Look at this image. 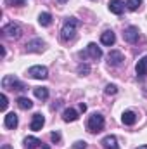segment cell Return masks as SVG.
<instances>
[{
	"instance_id": "31",
	"label": "cell",
	"mask_w": 147,
	"mask_h": 149,
	"mask_svg": "<svg viewBox=\"0 0 147 149\" xmlns=\"http://www.w3.org/2000/svg\"><path fill=\"white\" fill-rule=\"evenodd\" d=\"M55 2H59V3H66L68 0H55Z\"/></svg>"
},
{
	"instance_id": "8",
	"label": "cell",
	"mask_w": 147,
	"mask_h": 149,
	"mask_svg": "<svg viewBox=\"0 0 147 149\" xmlns=\"http://www.w3.org/2000/svg\"><path fill=\"white\" fill-rule=\"evenodd\" d=\"M123 61H125V57H123V54H121L119 50H111L109 54H107V63H109V66H121Z\"/></svg>"
},
{
	"instance_id": "1",
	"label": "cell",
	"mask_w": 147,
	"mask_h": 149,
	"mask_svg": "<svg viewBox=\"0 0 147 149\" xmlns=\"http://www.w3.org/2000/svg\"><path fill=\"white\" fill-rule=\"evenodd\" d=\"M80 26V21L76 17H68L64 23H62V28H61V38L64 42H69L73 40L76 35V28Z\"/></svg>"
},
{
	"instance_id": "11",
	"label": "cell",
	"mask_w": 147,
	"mask_h": 149,
	"mask_svg": "<svg viewBox=\"0 0 147 149\" xmlns=\"http://www.w3.org/2000/svg\"><path fill=\"white\" fill-rule=\"evenodd\" d=\"M43 125H45V118H43V114H40V113L33 114V120H31L30 128H31V130H35V132H38V130H42V127H43Z\"/></svg>"
},
{
	"instance_id": "30",
	"label": "cell",
	"mask_w": 147,
	"mask_h": 149,
	"mask_svg": "<svg viewBox=\"0 0 147 149\" xmlns=\"http://www.w3.org/2000/svg\"><path fill=\"white\" fill-rule=\"evenodd\" d=\"M80 111H87V106H85V104H83V102H81V104H80Z\"/></svg>"
},
{
	"instance_id": "13",
	"label": "cell",
	"mask_w": 147,
	"mask_h": 149,
	"mask_svg": "<svg viewBox=\"0 0 147 149\" xmlns=\"http://www.w3.org/2000/svg\"><path fill=\"white\" fill-rule=\"evenodd\" d=\"M3 125H5L7 128L14 130V128L17 127V114H16V113H7L5 118H3Z\"/></svg>"
},
{
	"instance_id": "17",
	"label": "cell",
	"mask_w": 147,
	"mask_h": 149,
	"mask_svg": "<svg viewBox=\"0 0 147 149\" xmlns=\"http://www.w3.org/2000/svg\"><path fill=\"white\" fill-rule=\"evenodd\" d=\"M121 121L125 123V125H135V121H137V114L133 111H125L121 114Z\"/></svg>"
},
{
	"instance_id": "20",
	"label": "cell",
	"mask_w": 147,
	"mask_h": 149,
	"mask_svg": "<svg viewBox=\"0 0 147 149\" xmlns=\"http://www.w3.org/2000/svg\"><path fill=\"white\" fill-rule=\"evenodd\" d=\"M62 118H64V121H76L78 120V113L74 111L73 108H68L62 113Z\"/></svg>"
},
{
	"instance_id": "5",
	"label": "cell",
	"mask_w": 147,
	"mask_h": 149,
	"mask_svg": "<svg viewBox=\"0 0 147 149\" xmlns=\"http://www.w3.org/2000/svg\"><path fill=\"white\" fill-rule=\"evenodd\" d=\"M2 33L9 38H19L21 37V26L16 24V23H9L2 28Z\"/></svg>"
},
{
	"instance_id": "21",
	"label": "cell",
	"mask_w": 147,
	"mask_h": 149,
	"mask_svg": "<svg viewBox=\"0 0 147 149\" xmlns=\"http://www.w3.org/2000/svg\"><path fill=\"white\" fill-rule=\"evenodd\" d=\"M17 106L26 111V109H31V108H33V102H31L28 97H19V99H17Z\"/></svg>"
},
{
	"instance_id": "34",
	"label": "cell",
	"mask_w": 147,
	"mask_h": 149,
	"mask_svg": "<svg viewBox=\"0 0 147 149\" xmlns=\"http://www.w3.org/2000/svg\"><path fill=\"white\" fill-rule=\"evenodd\" d=\"M42 149H50V148H49V146H43V148H42Z\"/></svg>"
},
{
	"instance_id": "3",
	"label": "cell",
	"mask_w": 147,
	"mask_h": 149,
	"mask_svg": "<svg viewBox=\"0 0 147 149\" xmlns=\"http://www.w3.org/2000/svg\"><path fill=\"white\" fill-rule=\"evenodd\" d=\"M87 128H88V132H92V134L101 132V130L104 128V116L99 114V113H94V114L88 118V121H87Z\"/></svg>"
},
{
	"instance_id": "22",
	"label": "cell",
	"mask_w": 147,
	"mask_h": 149,
	"mask_svg": "<svg viewBox=\"0 0 147 149\" xmlns=\"http://www.w3.org/2000/svg\"><path fill=\"white\" fill-rule=\"evenodd\" d=\"M140 5H142V0H126V7L130 10H137Z\"/></svg>"
},
{
	"instance_id": "16",
	"label": "cell",
	"mask_w": 147,
	"mask_h": 149,
	"mask_svg": "<svg viewBox=\"0 0 147 149\" xmlns=\"http://www.w3.org/2000/svg\"><path fill=\"white\" fill-rule=\"evenodd\" d=\"M23 146L28 149H37L42 146V141L40 139H37V137H26L24 141H23Z\"/></svg>"
},
{
	"instance_id": "27",
	"label": "cell",
	"mask_w": 147,
	"mask_h": 149,
	"mask_svg": "<svg viewBox=\"0 0 147 149\" xmlns=\"http://www.w3.org/2000/svg\"><path fill=\"white\" fill-rule=\"evenodd\" d=\"M50 141L55 142V144L61 142V134H59V132H52V134H50Z\"/></svg>"
},
{
	"instance_id": "14",
	"label": "cell",
	"mask_w": 147,
	"mask_h": 149,
	"mask_svg": "<svg viewBox=\"0 0 147 149\" xmlns=\"http://www.w3.org/2000/svg\"><path fill=\"white\" fill-rule=\"evenodd\" d=\"M101 42H102V45H114V42H116V35H114V31H111V30H106L102 35H101Z\"/></svg>"
},
{
	"instance_id": "25",
	"label": "cell",
	"mask_w": 147,
	"mask_h": 149,
	"mask_svg": "<svg viewBox=\"0 0 147 149\" xmlns=\"http://www.w3.org/2000/svg\"><path fill=\"white\" fill-rule=\"evenodd\" d=\"M26 2H28V0H7V5H12V7H14V5H16V7H23Z\"/></svg>"
},
{
	"instance_id": "29",
	"label": "cell",
	"mask_w": 147,
	"mask_h": 149,
	"mask_svg": "<svg viewBox=\"0 0 147 149\" xmlns=\"http://www.w3.org/2000/svg\"><path fill=\"white\" fill-rule=\"evenodd\" d=\"M0 54H2V57H5V47L3 45H0Z\"/></svg>"
},
{
	"instance_id": "24",
	"label": "cell",
	"mask_w": 147,
	"mask_h": 149,
	"mask_svg": "<svg viewBox=\"0 0 147 149\" xmlns=\"http://www.w3.org/2000/svg\"><path fill=\"white\" fill-rule=\"evenodd\" d=\"M78 73L81 74V76L88 74L90 73V66H88V64H80V66H78Z\"/></svg>"
},
{
	"instance_id": "23",
	"label": "cell",
	"mask_w": 147,
	"mask_h": 149,
	"mask_svg": "<svg viewBox=\"0 0 147 149\" xmlns=\"http://www.w3.org/2000/svg\"><path fill=\"white\" fill-rule=\"evenodd\" d=\"M104 92H106V95H114V94L118 92V87H116L114 83H109V85H106Z\"/></svg>"
},
{
	"instance_id": "33",
	"label": "cell",
	"mask_w": 147,
	"mask_h": 149,
	"mask_svg": "<svg viewBox=\"0 0 147 149\" xmlns=\"http://www.w3.org/2000/svg\"><path fill=\"white\" fill-rule=\"evenodd\" d=\"M2 149H10V148H9V146H3V148H2Z\"/></svg>"
},
{
	"instance_id": "32",
	"label": "cell",
	"mask_w": 147,
	"mask_h": 149,
	"mask_svg": "<svg viewBox=\"0 0 147 149\" xmlns=\"http://www.w3.org/2000/svg\"><path fill=\"white\" fill-rule=\"evenodd\" d=\"M137 149H147V146H140V148H137Z\"/></svg>"
},
{
	"instance_id": "7",
	"label": "cell",
	"mask_w": 147,
	"mask_h": 149,
	"mask_svg": "<svg viewBox=\"0 0 147 149\" xmlns=\"http://www.w3.org/2000/svg\"><path fill=\"white\" fill-rule=\"evenodd\" d=\"M123 37H125V40H126L128 43H137V42H139V38H140L139 28H137V26H128V28L125 30Z\"/></svg>"
},
{
	"instance_id": "9",
	"label": "cell",
	"mask_w": 147,
	"mask_h": 149,
	"mask_svg": "<svg viewBox=\"0 0 147 149\" xmlns=\"http://www.w3.org/2000/svg\"><path fill=\"white\" fill-rule=\"evenodd\" d=\"M107 7H109V10L112 14L119 16V14H123V10H125V2H123V0H111L109 3H107Z\"/></svg>"
},
{
	"instance_id": "28",
	"label": "cell",
	"mask_w": 147,
	"mask_h": 149,
	"mask_svg": "<svg viewBox=\"0 0 147 149\" xmlns=\"http://www.w3.org/2000/svg\"><path fill=\"white\" fill-rule=\"evenodd\" d=\"M7 104H9V99H7V95H5V94H2V111H5V109H7Z\"/></svg>"
},
{
	"instance_id": "4",
	"label": "cell",
	"mask_w": 147,
	"mask_h": 149,
	"mask_svg": "<svg viewBox=\"0 0 147 149\" xmlns=\"http://www.w3.org/2000/svg\"><path fill=\"white\" fill-rule=\"evenodd\" d=\"M80 57L85 59V57H92V59H101L102 57V49L97 45V43H88L87 45V50L85 52H80Z\"/></svg>"
},
{
	"instance_id": "18",
	"label": "cell",
	"mask_w": 147,
	"mask_h": 149,
	"mask_svg": "<svg viewBox=\"0 0 147 149\" xmlns=\"http://www.w3.org/2000/svg\"><path fill=\"white\" fill-rule=\"evenodd\" d=\"M33 94H35V97L40 99V101L49 99V88H45V87H35L33 88Z\"/></svg>"
},
{
	"instance_id": "19",
	"label": "cell",
	"mask_w": 147,
	"mask_h": 149,
	"mask_svg": "<svg viewBox=\"0 0 147 149\" xmlns=\"http://www.w3.org/2000/svg\"><path fill=\"white\" fill-rule=\"evenodd\" d=\"M38 23H40L42 26H50V24H52V14H50V12H42V14L38 16Z\"/></svg>"
},
{
	"instance_id": "12",
	"label": "cell",
	"mask_w": 147,
	"mask_h": 149,
	"mask_svg": "<svg viewBox=\"0 0 147 149\" xmlns=\"http://www.w3.org/2000/svg\"><path fill=\"white\" fill-rule=\"evenodd\" d=\"M135 71H137V76L139 78H144L147 74V56H144L142 59H139V63L135 66Z\"/></svg>"
},
{
	"instance_id": "2",
	"label": "cell",
	"mask_w": 147,
	"mask_h": 149,
	"mask_svg": "<svg viewBox=\"0 0 147 149\" xmlns=\"http://www.w3.org/2000/svg\"><path fill=\"white\" fill-rule=\"evenodd\" d=\"M2 88H5V90H24L26 87L14 74H7V76L2 78Z\"/></svg>"
},
{
	"instance_id": "26",
	"label": "cell",
	"mask_w": 147,
	"mask_h": 149,
	"mask_svg": "<svg viewBox=\"0 0 147 149\" xmlns=\"http://www.w3.org/2000/svg\"><path fill=\"white\" fill-rule=\"evenodd\" d=\"M87 146H88V144H87L85 141H76L73 146H71V149H87Z\"/></svg>"
},
{
	"instance_id": "6",
	"label": "cell",
	"mask_w": 147,
	"mask_h": 149,
	"mask_svg": "<svg viewBox=\"0 0 147 149\" xmlns=\"http://www.w3.org/2000/svg\"><path fill=\"white\" fill-rule=\"evenodd\" d=\"M28 74L31 78H35V80H45L49 76V70L45 66H31L28 70Z\"/></svg>"
},
{
	"instance_id": "15",
	"label": "cell",
	"mask_w": 147,
	"mask_h": 149,
	"mask_svg": "<svg viewBox=\"0 0 147 149\" xmlns=\"http://www.w3.org/2000/svg\"><path fill=\"white\" fill-rule=\"evenodd\" d=\"M101 144H102L104 149H118V141H116L114 135H106Z\"/></svg>"
},
{
	"instance_id": "10",
	"label": "cell",
	"mask_w": 147,
	"mask_h": 149,
	"mask_svg": "<svg viewBox=\"0 0 147 149\" xmlns=\"http://www.w3.org/2000/svg\"><path fill=\"white\" fill-rule=\"evenodd\" d=\"M26 47H28V52H42V50L45 49V42L40 40V38H35V40L28 42Z\"/></svg>"
}]
</instances>
